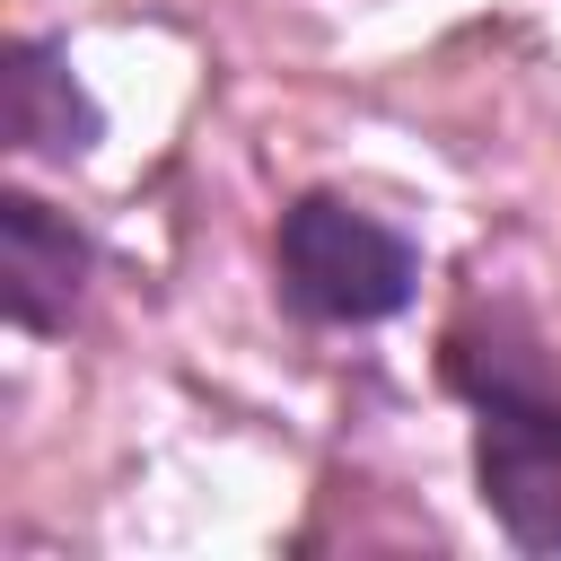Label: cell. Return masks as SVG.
I'll list each match as a JSON object with an SVG mask.
<instances>
[{
	"instance_id": "1",
	"label": "cell",
	"mask_w": 561,
	"mask_h": 561,
	"mask_svg": "<svg viewBox=\"0 0 561 561\" xmlns=\"http://www.w3.org/2000/svg\"><path fill=\"white\" fill-rule=\"evenodd\" d=\"M447 377L473 403L482 508L500 517V535L517 552H561V386L543 377L535 342H517L508 324H491V342L473 324H456Z\"/></svg>"
},
{
	"instance_id": "2",
	"label": "cell",
	"mask_w": 561,
	"mask_h": 561,
	"mask_svg": "<svg viewBox=\"0 0 561 561\" xmlns=\"http://www.w3.org/2000/svg\"><path fill=\"white\" fill-rule=\"evenodd\" d=\"M272 263H280V298L307 324H386L421 289V245L342 193H298L280 210Z\"/></svg>"
},
{
	"instance_id": "3",
	"label": "cell",
	"mask_w": 561,
	"mask_h": 561,
	"mask_svg": "<svg viewBox=\"0 0 561 561\" xmlns=\"http://www.w3.org/2000/svg\"><path fill=\"white\" fill-rule=\"evenodd\" d=\"M88 289V237L35 202V193H9L0 202V307L18 333H61L70 307Z\"/></svg>"
},
{
	"instance_id": "4",
	"label": "cell",
	"mask_w": 561,
	"mask_h": 561,
	"mask_svg": "<svg viewBox=\"0 0 561 561\" xmlns=\"http://www.w3.org/2000/svg\"><path fill=\"white\" fill-rule=\"evenodd\" d=\"M0 131H9L18 158H79V149L96 140L88 88H79L70 61H61L53 44H35V35H18L9 61H0Z\"/></svg>"
}]
</instances>
